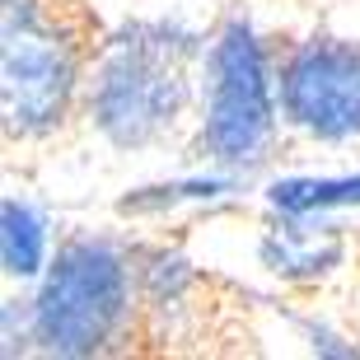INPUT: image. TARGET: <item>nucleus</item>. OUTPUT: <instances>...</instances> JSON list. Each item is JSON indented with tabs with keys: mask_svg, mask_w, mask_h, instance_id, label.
<instances>
[{
	"mask_svg": "<svg viewBox=\"0 0 360 360\" xmlns=\"http://www.w3.org/2000/svg\"><path fill=\"white\" fill-rule=\"evenodd\" d=\"M136 295H141V328L146 337H178L201 319V267L183 243L131 234Z\"/></svg>",
	"mask_w": 360,
	"mask_h": 360,
	"instance_id": "6e6552de",
	"label": "nucleus"
},
{
	"mask_svg": "<svg viewBox=\"0 0 360 360\" xmlns=\"http://www.w3.org/2000/svg\"><path fill=\"white\" fill-rule=\"evenodd\" d=\"M281 117L285 131L319 150L360 146V38L304 28L281 42Z\"/></svg>",
	"mask_w": 360,
	"mask_h": 360,
	"instance_id": "39448f33",
	"label": "nucleus"
},
{
	"mask_svg": "<svg viewBox=\"0 0 360 360\" xmlns=\"http://www.w3.org/2000/svg\"><path fill=\"white\" fill-rule=\"evenodd\" d=\"M248 192H257L253 174L197 160L192 169H178V174L122 187L117 201H112V215L127 220V225H164V220H178V215L229 211V206H239Z\"/></svg>",
	"mask_w": 360,
	"mask_h": 360,
	"instance_id": "0eeeda50",
	"label": "nucleus"
},
{
	"mask_svg": "<svg viewBox=\"0 0 360 360\" xmlns=\"http://www.w3.org/2000/svg\"><path fill=\"white\" fill-rule=\"evenodd\" d=\"M257 271L285 290H323L351 262V229L342 220H290L262 215L253 239Z\"/></svg>",
	"mask_w": 360,
	"mask_h": 360,
	"instance_id": "423d86ee",
	"label": "nucleus"
},
{
	"mask_svg": "<svg viewBox=\"0 0 360 360\" xmlns=\"http://www.w3.org/2000/svg\"><path fill=\"white\" fill-rule=\"evenodd\" d=\"M56 243H61V229L52 211L33 192L10 187L0 197V281L10 290H28L47 271Z\"/></svg>",
	"mask_w": 360,
	"mask_h": 360,
	"instance_id": "9d476101",
	"label": "nucleus"
},
{
	"mask_svg": "<svg viewBox=\"0 0 360 360\" xmlns=\"http://www.w3.org/2000/svg\"><path fill=\"white\" fill-rule=\"evenodd\" d=\"M24 295L38 356L47 360L122 356L146 337L131 234L117 229H66L47 271Z\"/></svg>",
	"mask_w": 360,
	"mask_h": 360,
	"instance_id": "f03ea898",
	"label": "nucleus"
},
{
	"mask_svg": "<svg viewBox=\"0 0 360 360\" xmlns=\"http://www.w3.org/2000/svg\"><path fill=\"white\" fill-rule=\"evenodd\" d=\"M281 42L253 14H225L206 33L197 80V112L187 150L206 164H225L239 174L267 169L281 146Z\"/></svg>",
	"mask_w": 360,
	"mask_h": 360,
	"instance_id": "20e7f679",
	"label": "nucleus"
},
{
	"mask_svg": "<svg viewBox=\"0 0 360 360\" xmlns=\"http://www.w3.org/2000/svg\"><path fill=\"white\" fill-rule=\"evenodd\" d=\"M290 328L295 337L304 342L309 356H323V360H360V337L337 328V323L319 319V314H290Z\"/></svg>",
	"mask_w": 360,
	"mask_h": 360,
	"instance_id": "9b49d317",
	"label": "nucleus"
},
{
	"mask_svg": "<svg viewBox=\"0 0 360 360\" xmlns=\"http://www.w3.org/2000/svg\"><path fill=\"white\" fill-rule=\"evenodd\" d=\"M0 356L5 360H24L38 356V342H33V314H28V295L10 290L0 300Z\"/></svg>",
	"mask_w": 360,
	"mask_h": 360,
	"instance_id": "f8f14e48",
	"label": "nucleus"
},
{
	"mask_svg": "<svg viewBox=\"0 0 360 360\" xmlns=\"http://www.w3.org/2000/svg\"><path fill=\"white\" fill-rule=\"evenodd\" d=\"M262 215L290 220H342L360 215V169H281L257 183Z\"/></svg>",
	"mask_w": 360,
	"mask_h": 360,
	"instance_id": "1a4fd4ad",
	"label": "nucleus"
},
{
	"mask_svg": "<svg viewBox=\"0 0 360 360\" xmlns=\"http://www.w3.org/2000/svg\"><path fill=\"white\" fill-rule=\"evenodd\" d=\"M94 38L61 0H0V136L52 146L80 122Z\"/></svg>",
	"mask_w": 360,
	"mask_h": 360,
	"instance_id": "7ed1b4c3",
	"label": "nucleus"
},
{
	"mask_svg": "<svg viewBox=\"0 0 360 360\" xmlns=\"http://www.w3.org/2000/svg\"><path fill=\"white\" fill-rule=\"evenodd\" d=\"M211 28L183 14H122L94 38L80 122L112 155H160L192 131Z\"/></svg>",
	"mask_w": 360,
	"mask_h": 360,
	"instance_id": "f257e3e1",
	"label": "nucleus"
}]
</instances>
